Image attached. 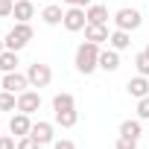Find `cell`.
Listing matches in <instances>:
<instances>
[{
  "label": "cell",
  "instance_id": "6da1fadb",
  "mask_svg": "<svg viewBox=\"0 0 149 149\" xmlns=\"http://www.w3.org/2000/svg\"><path fill=\"white\" fill-rule=\"evenodd\" d=\"M100 44H94V41H85V44H79L76 47V70L79 73H94L97 67H100Z\"/></svg>",
  "mask_w": 149,
  "mask_h": 149
},
{
  "label": "cell",
  "instance_id": "7a4b0ae2",
  "mask_svg": "<svg viewBox=\"0 0 149 149\" xmlns=\"http://www.w3.org/2000/svg\"><path fill=\"white\" fill-rule=\"evenodd\" d=\"M3 41H6V50H15V53H18V50H24V47L32 41V26H29V24H15Z\"/></svg>",
  "mask_w": 149,
  "mask_h": 149
},
{
  "label": "cell",
  "instance_id": "3957f363",
  "mask_svg": "<svg viewBox=\"0 0 149 149\" xmlns=\"http://www.w3.org/2000/svg\"><path fill=\"white\" fill-rule=\"evenodd\" d=\"M26 79H29V88H47V85L53 82V70H50V64L35 61V64H29V70H26Z\"/></svg>",
  "mask_w": 149,
  "mask_h": 149
},
{
  "label": "cell",
  "instance_id": "277c9868",
  "mask_svg": "<svg viewBox=\"0 0 149 149\" xmlns=\"http://www.w3.org/2000/svg\"><path fill=\"white\" fill-rule=\"evenodd\" d=\"M64 29L67 32H79V29H85L88 26V15H85V9L82 6H70L67 12H64Z\"/></svg>",
  "mask_w": 149,
  "mask_h": 149
},
{
  "label": "cell",
  "instance_id": "5b68a950",
  "mask_svg": "<svg viewBox=\"0 0 149 149\" xmlns=\"http://www.w3.org/2000/svg\"><path fill=\"white\" fill-rule=\"evenodd\" d=\"M114 24H117V29L132 32V29H137V26L143 24V18H140V12H137V9H117Z\"/></svg>",
  "mask_w": 149,
  "mask_h": 149
},
{
  "label": "cell",
  "instance_id": "8992f818",
  "mask_svg": "<svg viewBox=\"0 0 149 149\" xmlns=\"http://www.w3.org/2000/svg\"><path fill=\"white\" fill-rule=\"evenodd\" d=\"M29 88V79H26V73H3V91H12V94H24Z\"/></svg>",
  "mask_w": 149,
  "mask_h": 149
},
{
  "label": "cell",
  "instance_id": "52a82bcc",
  "mask_svg": "<svg viewBox=\"0 0 149 149\" xmlns=\"http://www.w3.org/2000/svg\"><path fill=\"white\" fill-rule=\"evenodd\" d=\"M38 108H41V94H38V91H24V94H18V111L35 114Z\"/></svg>",
  "mask_w": 149,
  "mask_h": 149
},
{
  "label": "cell",
  "instance_id": "ba28073f",
  "mask_svg": "<svg viewBox=\"0 0 149 149\" xmlns=\"http://www.w3.org/2000/svg\"><path fill=\"white\" fill-rule=\"evenodd\" d=\"M9 132H12L15 137H24V134H29V132H32V120H29V114H24V111L12 114V120H9Z\"/></svg>",
  "mask_w": 149,
  "mask_h": 149
},
{
  "label": "cell",
  "instance_id": "9c48e42d",
  "mask_svg": "<svg viewBox=\"0 0 149 149\" xmlns=\"http://www.w3.org/2000/svg\"><path fill=\"white\" fill-rule=\"evenodd\" d=\"M126 91H129V94H132L134 100H143V97H149V79H146V76H140V73H137L134 79H129Z\"/></svg>",
  "mask_w": 149,
  "mask_h": 149
},
{
  "label": "cell",
  "instance_id": "30bf717a",
  "mask_svg": "<svg viewBox=\"0 0 149 149\" xmlns=\"http://www.w3.org/2000/svg\"><path fill=\"white\" fill-rule=\"evenodd\" d=\"M108 38H111V32H108L105 24H88V26H85V41L102 44V41H108Z\"/></svg>",
  "mask_w": 149,
  "mask_h": 149
},
{
  "label": "cell",
  "instance_id": "8fae6325",
  "mask_svg": "<svg viewBox=\"0 0 149 149\" xmlns=\"http://www.w3.org/2000/svg\"><path fill=\"white\" fill-rule=\"evenodd\" d=\"M41 146H47V143H53V123H44V120H38V123H32V132H29Z\"/></svg>",
  "mask_w": 149,
  "mask_h": 149
},
{
  "label": "cell",
  "instance_id": "7c38bea8",
  "mask_svg": "<svg viewBox=\"0 0 149 149\" xmlns=\"http://www.w3.org/2000/svg\"><path fill=\"white\" fill-rule=\"evenodd\" d=\"M12 15L18 18V24H29V18L35 15L32 0H15V12H12Z\"/></svg>",
  "mask_w": 149,
  "mask_h": 149
},
{
  "label": "cell",
  "instance_id": "4fadbf2b",
  "mask_svg": "<svg viewBox=\"0 0 149 149\" xmlns=\"http://www.w3.org/2000/svg\"><path fill=\"white\" fill-rule=\"evenodd\" d=\"M41 21H44L47 26H58V24L64 21V12H61V6H56V3L44 6V12H41Z\"/></svg>",
  "mask_w": 149,
  "mask_h": 149
},
{
  "label": "cell",
  "instance_id": "5bb4252c",
  "mask_svg": "<svg viewBox=\"0 0 149 149\" xmlns=\"http://www.w3.org/2000/svg\"><path fill=\"white\" fill-rule=\"evenodd\" d=\"M100 67L102 70H108V73H114L117 67H120V53L111 47V50H102L100 53Z\"/></svg>",
  "mask_w": 149,
  "mask_h": 149
},
{
  "label": "cell",
  "instance_id": "9a60e30c",
  "mask_svg": "<svg viewBox=\"0 0 149 149\" xmlns=\"http://www.w3.org/2000/svg\"><path fill=\"white\" fill-rule=\"evenodd\" d=\"M85 15H88V24H105V21H108V9H105L102 3H91V6L85 9Z\"/></svg>",
  "mask_w": 149,
  "mask_h": 149
},
{
  "label": "cell",
  "instance_id": "2e32d148",
  "mask_svg": "<svg viewBox=\"0 0 149 149\" xmlns=\"http://www.w3.org/2000/svg\"><path fill=\"white\" fill-rule=\"evenodd\" d=\"M18 53L15 50H3V53H0V70H3V73H12V70H18Z\"/></svg>",
  "mask_w": 149,
  "mask_h": 149
},
{
  "label": "cell",
  "instance_id": "e0dca14e",
  "mask_svg": "<svg viewBox=\"0 0 149 149\" xmlns=\"http://www.w3.org/2000/svg\"><path fill=\"white\" fill-rule=\"evenodd\" d=\"M108 44L120 53V50H126V47L132 44V35H129L126 29H114V32H111V38H108Z\"/></svg>",
  "mask_w": 149,
  "mask_h": 149
},
{
  "label": "cell",
  "instance_id": "ac0fdd59",
  "mask_svg": "<svg viewBox=\"0 0 149 149\" xmlns=\"http://www.w3.org/2000/svg\"><path fill=\"white\" fill-rule=\"evenodd\" d=\"M120 134H123V137H134V140H137V137L143 134L140 120H123V123H120Z\"/></svg>",
  "mask_w": 149,
  "mask_h": 149
},
{
  "label": "cell",
  "instance_id": "d6986e66",
  "mask_svg": "<svg viewBox=\"0 0 149 149\" xmlns=\"http://www.w3.org/2000/svg\"><path fill=\"white\" fill-rule=\"evenodd\" d=\"M76 120H79L76 108H67V111H56V123H58L61 129H73V126H76Z\"/></svg>",
  "mask_w": 149,
  "mask_h": 149
},
{
  "label": "cell",
  "instance_id": "ffe728a7",
  "mask_svg": "<svg viewBox=\"0 0 149 149\" xmlns=\"http://www.w3.org/2000/svg\"><path fill=\"white\" fill-rule=\"evenodd\" d=\"M67 108H76L73 94H56L53 97V111H67Z\"/></svg>",
  "mask_w": 149,
  "mask_h": 149
},
{
  "label": "cell",
  "instance_id": "44dd1931",
  "mask_svg": "<svg viewBox=\"0 0 149 149\" xmlns=\"http://www.w3.org/2000/svg\"><path fill=\"white\" fill-rule=\"evenodd\" d=\"M0 111H18V94L0 91Z\"/></svg>",
  "mask_w": 149,
  "mask_h": 149
},
{
  "label": "cell",
  "instance_id": "7402d4cb",
  "mask_svg": "<svg viewBox=\"0 0 149 149\" xmlns=\"http://www.w3.org/2000/svg\"><path fill=\"white\" fill-rule=\"evenodd\" d=\"M134 67H137L140 76H149V56H146V53H137V56H134Z\"/></svg>",
  "mask_w": 149,
  "mask_h": 149
},
{
  "label": "cell",
  "instance_id": "603a6c76",
  "mask_svg": "<svg viewBox=\"0 0 149 149\" xmlns=\"http://www.w3.org/2000/svg\"><path fill=\"white\" fill-rule=\"evenodd\" d=\"M18 149H41V143L32 134H24V137H18Z\"/></svg>",
  "mask_w": 149,
  "mask_h": 149
},
{
  "label": "cell",
  "instance_id": "cb8c5ba5",
  "mask_svg": "<svg viewBox=\"0 0 149 149\" xmlns=\"http://www.w3.org/2000/svg\"><path fill=\"white\" fill-rule=\"evenodd\" d=\"M114 149H137V140L134 137H117V143H114Z\"/></svg>",
  "mask_w": 149,
  "mask_h": 149
},
{
  "label": "cell",
  "instance_id": "d4e9b609",
  "mask_svg": "<svg viewBox=\"0 0 149 149\" xmlns=\"http://www.w3.org/2000/svg\"><path fill=\"white\" fill-rule=\"evenodd\" d=\"M137 117H140V120H149V97L137 100Z\"/></svg>",
  "mask_w": 149,
  "mask_h": 149
},
{
  "label": "cell",
  "instance_id": "484cf974",
  "mask_svg": "<svg viewBox=\"0 0 149 149\" xmlns=\"http://www.w3.org/2000/svg\"><path fill=\"white\" fill-rule=\"evenodd\" d=\"M15 12V0H0V18H9Z\"/></svg>",
  "mask_w": 149,
  "mask_h": 149
},
{
  "label": "cell",
  "instance_id": "4316f807",
  "mask_svg": "<svg viewBox=\"0 0 149 149\" xmlns=\"http://www.w3.org/2000/svg\"><path fill=\"white\" fill-rule=\"evenodd\" d=\"M0 149H18L15 134H12V137H9V134H0Z\"/></svg>",
  "mask_w": 149,
  "mask_h": 149
},
{
  "label": "cell",
  "instance_id": "83f0119b",
  "mask_svg": "<svg viewBox=\"0 0 149 149\" xmlns=\"http://www.w3.org/2000/svg\"><path fill=\"white\" fill-rule=\"evenodd\" d=\"M53 149H76V143L67 140V137H61V140H56V143H53Z\"/></svg>",
  "mask_w": 149,
  "mask_h": 149
},
{
  "label": "cell",
  "instance_id": "f1b7e54d",
  "mask_svg": "<svg viewBox=\"0 0 149 149\" xmlns=\"http://www.w3.org/2000/svg\"><path fill=\"white\" fill-rule=\"evenodd\" d=\"M67 6H82V9H88L91 6V0H64Z\"/></svg>",
  "mask_w": 149,
  "mask_h": 149
},
{
  "label": "cell",
  "instance_id": "f546056e",
  "mask_svg": "<svg viewBox=\"0 0 149 149\" xmlns=\"http://www.w3.org/2000/svg\"><path fill=\"white\" fill-rule=\"evenodd\" d=\"M3 50H6V41H3V38H0V53H3Z\"/></svg>",
  "mask_w": 149,
  "mask_h": 149
},
{
  "label": "cell",
  "instance_id": "4dcf8cb0",
  "mask_svg": "<svg viewBox=\"0 0 149 149\" xmlns=\"http://www.w3.org/2000/svg\"><path fill=\"white\" fill-rule=\"evenodd\" d=\"M0 88H3V70H0Z\"/></svg>",
  "mask_w": 149,
  "mask_h": 149
},
{
  "label": "cell",
  "instance_id": "1f68e13d",
  "mask_svg": "<svg viewBox=\"0 0 149 149\" xmlns=\"http://www.w3.org/2000/svg\"><path fill=\"white\" fill-rule=\"evenodd\" d=\"M143 53H146V56H149V44H146V50H143Z\"/></svg>",
  "mask_w": 149,
  "mask_h": 149
},
{
  "label": "cell",
  "instance_id": "d6a6232c",
  "mask_svg": "<svg viewBox=\"0 0 149 149\" xmlns=\"http://www.w3.org/2000/svg\"><path fill=\"white\" fill-rule=\"evenodd\" d=\"M0 129H3V123H0Z\"/></svg>",
  "mask_w": 149,
  "mask_h": 149
}]
</instances>
